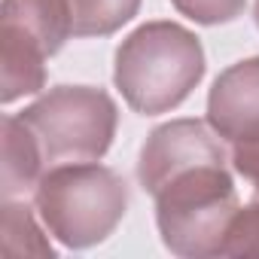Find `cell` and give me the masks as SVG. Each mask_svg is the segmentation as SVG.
Returning <instances> with one entry per match:
<instances>
[{
  "instance_id": "obj_1",
  "label": "cell",
  "mask_w": 259,
  "mask_h": 259,
  "mask_svg": "<svg viewBox=\"0 0 259 259\" xmlns=\"http://www.w3.org/2000/svg\"><path fill=\"white\" fill-rule=\"evenodd\" d=\"M141 183L159 201V229L174 253H223L238 207L223 150L201 122L159 128L141 153Z\"/></svg>"
},
{
  "instance_id": "obj_2",
  "label": "cell",
  "mask_w": 259,
  "mask_h": 259,
  "mask_svg": "<svg viewBox=\"0 0 259 259\" xmlns=\"http://www.w3.org/2000/svg\"><path fill=\"white\" fill-rule=\"evenodd\" d=\"M201 70L204 58L198 43L177 25L141 28L116 55V82L141 113L180 104Z\"/></svg>"
},
{
  "instance_id": "obj_3",
  "label": "cell",
  "mask_w": 259,
  "mask_h": 259,
  "mask_svg": "<svg viewBox=\"0 0 259 259\" xmlns=\"http://www.w3.org/2000/svg\"><path fill=\"white\" fill-rule=\"evenodd\" d=\"M125 183L89 162L58 165L37 183V210L70 247L101 241L125 213Z\"/></svg>"
},
{
  "instance_id": "obj_4",
  "label": "cell",
  "mask_w": 259,
  "mask_h": 259,
  "mask_svg": "<svg viewBox=\"0 0 259 259\" xmlns=\"http://www.w3.org/2000/svg\"><path fill=\"white\" fill-rule=\"evenodd\" d=\"M19 119L31 132L43 162H92L110 147L116 107L104 92L61 85L28 107Z\"/></svg>"
},
{
  "instance_id": "obj_5",
  "label": "cell",
  "mask_w": 259,
  "mask_h": 259,
  "mask_svg": "<svg viewBox=\"0 0 259 259\" xmlns=\"http://www.w3.org/2000/svg\"><path fill=\"white\" fill-rule=\"evenodd\" d=\"M210 122L232 144L259 141V58L226 70L210 92Z\"/></svg>"
},
{
  "instance_id": "obj_6",
  "label": "cell",
  "mask_w": 259,
  "mask_h": 259,
  "mask_svg": "<svg viewBox=\"0 0 259 259\" xmlns=\"http://www.w3.org/2000/svg\"><path fill=\"white\" fill-rule=\"evenodd\" d=\"M4 25L28 34L46 55L73 34L67 0H4Z\"/></svg>"
},
{
  "instance_id": "obj_7",
  "label": "cell",
  "mask_w": 259,
  "mask_h": 259,
  "mask_svg": "<svg viewBox=\"0 0 259 259\" xmlns=\"http://www.w3.org/2000/svg\"><path fill=\"white\" fill-rule=\"evenodd\" d=\"M43 159L19 116H4V195L13 198L34 183Z\"/></svg>"
},
{
  "instance_id": "obj_8",
  "label": "cell",
  "mask_w": 259,
  "mask_h": 259,
  "mask_svg": "<svg viewBox=\"0 0 259 259\" xmlns=\"http://www.w3.org/2000/svg\"><path fill=\"white\" fill-rule=\"evenodd\" d=\"M70 19H73V34L89 37V34H110L122 22H128L138 10V0H67Z\"/></svg>"
},
{
  "instance_id": "obj_9",
  "label": "cell",
  "mask_w": 259,
  "mask_h": 259,
  "mask_svg": "<svg viewBox=\"0 0 259 259\" xmlns=\"http://www.w3.org/2000/svg\"><path fill=\"white\" fill-rule=\"evenodd\" d=\"M174 4L195 22L213 25V22H229L235 13L244 7V0H174Z\"/></svg>"
},
{
  "instance_id": "obj_10",
  "label": "cell",
  "mask_w": 259,
  "mask_h": 259,
  "mask_svg": "<svg viewBox=\"0 0 259 259\" xmlns=\"http://www.w3.org/2000/svg\"><path fill=\"white\" fill-rule=\"evenodd\" d=\"M235 168L259 189V141L235 144Z\"/></svg>"
},
{
  "instance_id": "obj_11",
  "label": "cell",
  "mask_w": 259,
  "mask_h": 259,
  "mask_svg": "<svg viewBox=\"0 0 259 259\" xmlns=\"http://www.w3.org/2000/svg\"><path fill=\"white\" fill-rule=\"evenodd\" d=\"M256 22H259V4H256Z\"/></svg>"
}]
</instances>
